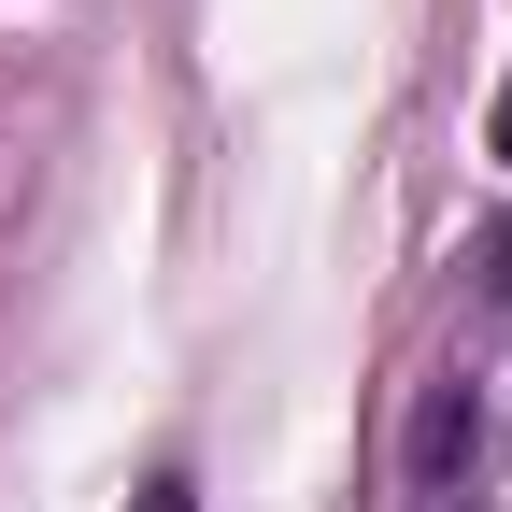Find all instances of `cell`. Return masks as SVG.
I'll return each instance as SVG.
<instances>
[{
	"mask_svg": "<svg viewBox=\"0 0 512 512\" xmlns=\"http://www.w3.org/2000/svg\"><path fill=\"white\" fill-rule=\"evenodd\" d=\"M470 456H484V399H470V370H456V384H427V413H413V484L441 498Z\"/></svg>",
	"mask_w": 512,
	"mask_h": 512,
	"instance_id": "cell-1",
	"label": "cell"
},
{
	"mask_svg": "<svg viewBox=\"0 0 512 512\" xmlns=\"http://www.w3.org/2000/svg\"><path fill=\"white\" fill-rule=\"evenodd\" d=\"M498 157H512V86H498Z\"/></svg>",
	"mask_w": 512,
	"mask_h": 512,
	"instance_id": "cell-2",
	"label": "cell"
}]
</instances>
